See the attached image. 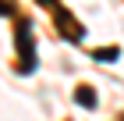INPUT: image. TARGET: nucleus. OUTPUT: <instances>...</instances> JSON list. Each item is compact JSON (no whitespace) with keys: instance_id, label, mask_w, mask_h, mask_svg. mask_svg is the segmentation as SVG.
Here are the masks:
<instances>
[{"instance_id":"3","label":"nucleus","mask_w":124,"mask_h":121,"mask_svg":"<svg viewBox=\"0 0 124 121\" xmlns=\"http://www.w3.org/2000/svg\"><path fill=\"white\" fill-rule=\"evenodd\" d=\"M75 100L92 111V107H96V89H92V85H78V89H75Z\"/></svg>"},{"instance_id":"1","label":"nucleus","mask_w":124,"mask_h":121,"mask_svg":"<svg viewBox=\"0 0 124 121\" xmlns=\"http://www.w3.org/2000/svg\"><path fill=\"white\" fill-rule=\"evenodd\" d=\"M18 50H21V71H32L36 57H32V28H29V21L18 25Z\"/></svg>"},{"instance_id":"4","label":"nucleus","mask_w":124,"mask_h":121,"mask_svg":"<svg viewBox=\"0 0 124 121\" xmlns=\"http://www.w3.org/2000/svg\"><path fill=\"white\" fill-rule=\"evenodd\" d=\"M96 61H117V47H103V50H96Z\"/></svg>"},{"instance_id":"2","label":"nucleus","mask_w":124,"mask_h":121,"mask_svg":"<svg viewBox=\"0 0 124 121\" xmlns=\"http://www.w3.org/2000/svg\"><path fill=\"white\" fill-rule=\"evenodd\" d=\"M57 18H60V21H57V25H60V32H64L71 43H78V39L85 36V28H82V25H75V18H71L67 11H60V7H57Z\"/></svg>"},{"instance_id":"5","label":"nucleus","mask_w":124,"mask_h":121,"mask_svg":"<svg viewBox=\"0 0 124 121\" xmlns=\"http://www.w3.org/2000/svg\"><path fill=\"white\" fill-rule=\"evenodd\" d=\"M11 11H14V4L11 0H0V14H11Z\"/></svg>"}]
</instances>
